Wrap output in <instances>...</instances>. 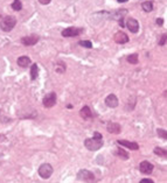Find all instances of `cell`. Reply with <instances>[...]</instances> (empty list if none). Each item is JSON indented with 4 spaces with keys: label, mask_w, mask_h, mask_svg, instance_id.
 Returning a JSON list of instances; mask_svg holds the SVG:
<instances>
[{
    "label": "cell",
    "mask_w": 167,
    "mask_h": 183,
    "mask_svg": "<svg viewBox=\"0 0 167 183\" xmlns=\"http://www.w3.org/2000/svg\"><path fill=\"white\" fill-rule=\"evenodd\" d=\"M15 25H17L15 18L14 17H9V15L5 17L1 20V22H0V27H1V29L4 32H11L13 28L15 27Z\"/></svg>",
    "instance_id": "cell-1"
},
{
    "label": "cell",
    "mask_w": 167,
    "mask_h": 183,
    "mask_svg": "<svg viewBox=\"0 0 167 183\" xmlns=\"http://www.w3.org/2000/svg\"><path fill=\"white\" fill-rule=\"evenodd\" d=\"M84 146H85V147H86L89 151L95 152V151H98L99 148H102L103 141H102V139H95V138H92V139H86V140L84 141Z\"/></svg>",
    "instance_id": "cell-2"
},
{
    "label": "cell",
    "mask_w": 167,
    "mask_h": 183,
    "mask_svg": "<svg viewBox=\"0 0 167 183\" xmlns=\"http://www.w3.org/2000/svg\"><path fill=\"white\" fill-rule=\"evenodd\" d=\"M51 174H53V167H51L49 163H43V165L40 166V168H39V175L45 180L49 178L51 176Z\"/></svg>",
    "instance_id": "cell-3"
},
{
    "label": "cell",
    "mask_w": 167,
    "mask_h": 183,
    "mask_svg": "<svg viewBox=\"0 0 167 183\" xmlns=\"http://www.w3.org/2000/svg\"><path fill=\"white\" fill-rule=\"evenodd\" d=\"M77 178L80 181H85V182H94L95 181V175L89 172V170H85V169H82L77 174Z\"/></svg>",
    "instance_id": "cell-4"
},
{
    "label": "cell",
    "mask_w": 167,
    "mask_h": 183,
    "mask_svg": "<svg viewBox=\"0 0 167 183\" xmlns=\"http://www.w3.org/2000/svg\"><path fill=\"white\" fill-rule=\"evenodd\" d=\"M56 104V93L50 92L43 98V106L45 107H53Z\"/></svg>",
    "instance_id": "cell-5"
},
{
    "label": "cell",
    "mask_w": 167,
    "mask_h": 183,
    "mask_svg": "<svg viewBox=\"0 0 167 183\" xmlns=\"http://www.w3.org/2000/svg\"><path fill=\"white\" fill-rule=\"evenodd\" d=\"M81 29L75 28V27H69L66 28L64 30H62V36L63 38H73V36H77L79 34H81Z\"/></svg>",
    "instance_id": "cell-6"
},
{
    "label": "cell",
    "mask_w": 167,
    "mask_h": 183,
    "mask_svg": "<svg viewBox=\"0 0 167 183\" xmlns=\"http://www.w3.org/2000/svg\"><path fill=\"white\" fill-rule=\"evenodd\" d=\"M37 41H39V36H37V35H31V36H23V38L21 39V43H22L23 46H27V47H29V46H34V44H36V43H37Z\"/></svg>",
    "instance_id": "cell-7"
},
{
    "label": "cell",
    "mask_w": 167,
    "mask_h": 183,
    "mask_svg": "<svg viewBox=\"0 0 167 183\" xmlns=\"http://www.w3.org/2000/svg\"><path fill=\"white\" fill-rule=\"evenodd\" d=\"M153 168H154L153 165L151 162H148V161H143L139 166V170L145 175H150L153 172Z\"/></svg>",
    "instance_id": "cell-8"
},
{
    "label": "cell",
    "mask_w": 167,
    "mask_h": 183,
    "mask_svg": "<svg viewBox=\"0 0 167 183\" xmlns=\"http://www.w3.org/2000/svg\"><path fill=\"white\" fill-rule=\"evenodd\" d=\"M126 27H127V29L130 30L131 33H138V30H139V23H138V21L136 19L130 18V19H127Z\"/></svg>",
    "instance_id": "cell-9"
},
{
    "label": "cell",
    "mask_w": 167,
    "mask_h": 183,
    "mask_svg": "<svg viewBox=\"0 0 167 183\" xmlns=\"http://www.w3.org/2000/svg\"><path fill=\"white\" fill-rule=\"evenodd\" d=\"M113 40H114V42H117L119 44H124V43L128 42V36L124 32H117L113 36Z\"/></svg>",
    "instance_id": "cell-10"
},
{
    "label": "cell",
    "mask_w": 167,
    "mask_h": 183,
    "mask_svg": "<svg viewBox=\"0 0 167 183\" xmlns=\"http://www.w3.org/2000/svg\"><path fill=\"white\" fill-rule=\"evenodd\" d=\"M106 131H108L109 133L119 134L120 131H122V127H120L119 124H117V123H112V121H110V123L108 124V126H106Z\"/></svg>",
    "instance_id": "cell-11"
},
{
    "label": "cell",
    "mask_w": 167,
    "mask_h": 183,
    "mask_svg": "<svg viewBox=\"0 0 167 183\" xmlns=\"http://www.w3.org/2000/svg\"><path fill=\"white\" fill-rule=\"evenodd\" d=\"M105 104L109 106V107H117L118 106V98L117 96L114 94H109L106 98H105Z\"/></svg>",
    "instance_id": "cell-12"
},
{
    "label": "cell",
    "mask_w": 167,
    "mask_h": 183,
    "mask_svg": "<svg viewBox=\"0 0 167 183\" xmlns=\"http://www.w3.org/2000/svg\"><path fill=\"white\" fill-rule=\"evenodd\" d=\"M117 143H118V145H120V146H124V147L130 148V149H132V151H138V149H139L138 143H136V142H131V141H127V140H118V141H117Z\"/></svg>",
    "instance_id": "cell-13"
},
{
    "label": "cell",
    "mask_w": 167,
    "mask_h": 183,
    "mask_svg": "<svg viewBox=\"0 0 167 183\" xmlns=\"http://www.w3.org/2000/svg\"><path fill=\"white\" fill-rule=\"evenodd\" d=\"M18 65L22 67V68H26V67H28L31 64V58L28 56H21L18 58Z\"/></svg>",
    "instance_id": "cell-14"
},
{
    "label": "cell",
    "mask_w": 167,
    "mask_h": 183,
    "mask_svg": "<svg viewBox=\"0 0 167 183\" xmlns=\"http://www.w3.org/2000/svg\"><path fill=\"white\" fill-rule=\"evenodd\" d=\"M80 114H81V117H82L83 119H89V118H91V117H92V112H91V110H90L88 106H83V107H82Z\"/></svg>",
    "instance_id": "cell-15"
},
{
    "label": "cell",
    "mask_w": 167,
    "mask_h": 183,
    "mask_svg": "<svg viewBox=\"0 0 167 183\" xmlns=\"http://www.w3.org/2000/svg\"><path fill=\"white\" fill-rule=\"evenodd\" d=\"M39 76V68H37V64H33L31 67V78L34 81Z\"/></svg>",
    "instance_id": "cell-16"
},
{
    "label": "cell",
    "mask_w": 167,
    "mask_h": 183,
    "mask_svg": "<svg viewBox=\"0 0 167 183\" xmlns=\"http://www.w3.org/2000/svg\"><path fill=\"white\" fill-rule=\"evenodd\" d=\"M114 155H117V156L122 157L123 160H127V159H128V154H127V152H125V151H124V149H122V148H118V151L114 153Z\"/></svg>",
    "instance_id": "cell-17"
},
{
    "label": "cell",
    "mask_w": 167,
    "mask_h": 183,
    "mask_svg": "<svg viewBox=\"0 0 167 183\" xmlns=\"http://www.w3.org/2000/svg\"><path fill=\"white\" fill-rule=\"evenodd\" d=\"M141 7H143V9L145 12H151L153 11V4L151 1H144L143 4H141Z\"/></svg>",
    "instance_id": "cell-18"
},
{
    "label": "cell",
    "mask_w": 167,
    "mask_h": 183,
    "mask_svg": "<svg viewBox=\"0 0 167 183\" xmlns=\"http://www.w3.org/2000/svg\"><path fill=\"white\" fill-rule=\"evenodd\" d=\"M127 62L128 63H132V64H137L138 63V55L137 54H132V55H128L126 57Z\"/></svg>",
    "instance_id": "cell-19"
},
{
    "label": "cell",
    "mask_w": 167,
    "mask_h": 183,
    "mask_svg": "<svg viewBox=\"0 0 167 183\" xmlns=\"http://www.w3.org/2000/svg\"><path fill=\"white\" fill-rule=\"evenodd\" d=\"M154 153H156L157 155H159V156H162V157H166V156H167L166 149L160 148V147H156V148H154Z\"/></svg>",
    "instance_id": "cell-20"
},
{
    "label": "cell",
    "mask_w": 167,
    "mask_h": 183,
    "mask_svg": "<svg viewBox=\"0 0 167 183\" xmlns=\"http://www.w3.org/2000/svg\"><path fill=\"white\" fill-rule=\"evenodd\" d=\"M12 8L14 9V11H20L22 8V5H21V1L20 0H14L12 4Z\"/></svg>",
    "instance_id": "cell-21"
},
{
    "label": "cell",
    "mask_w": 167,
    "mask_h": 183,
    "mask_svg": "<svg viewBox=\"0 0 167 183\" xmlns=\"http://www.w3.org/2000/svg\"><path fill=\"white\" fill-rule=\"evenodd\" d=\"M79 44L82 46V47H84V48H88V49L92 48V43L90 42V41H88V40H82V41L79 42Z\"/></svg>",
    "instance_id": "cell-22"
},
{
    "label": "cell",
    "mask_w": 167,
    "mask_h": 183,
    "mask_svg": "<svg viewBox=\"0 0 167 183\" xmlns=\"http://www.w3.org/2000/svg\"><path fill=\"white\" fill-rule=\"evenodd\" d=\"M158 135L160 137V138H162V139H167V131L166 129H162V128H159L158 129Z\"/></svg>",
    "instance_id": "cell-23"
},
{
    "label": "cell",
    "mask_w": 167,
    "mask_h": 183,
    "mask_svg": "<svg viewBox=\"0 0 167 183\" xmlns=\"http://www.w3.org/2000/svg\"><path fill=\"white\" fill-rule=\"evenodd\" d=\"M166 40H167V35H166V34H162V35H161V38H160V41H159V46H160V47L165 46Z\"/></svg>",
    "instance_id": "cell-24"
},
{
    "label": "cell",
    "mask_w": 167,
    "mask_h": 183,
    "mask_svg": "<svg viewBox=\"0 0 167 183\" xmlns=\"http://www.w3.org/2000/svg\"><path fill=\"white\" fill-rule=\"evenodd\" d=\"M94 138H95V139H102V134L98 133V132H95V133H94Z\"/></svg>",
    "instance_id": "cell-25"
},
{
    "label": "cell",
    "mask_w": 167,
    "mask_h": 183,
    "mask_svg": "<svg viewBox=\"0 0 167 183\" xmlns=\"http://www.w3.org/2000/svg\"><path fill=\"white\" fill-rule=\"evenodd\" d=\"M140 183H153V180H150V178H144L141 180Z\"/></svg>",
    "instance_id": "cell-26"
},
{
    "label": "cell",
    "mask_w": 167,
    "mask_h": 183,
    "mask_svg": "<svg viewBox=\"0 0 167 183\" xmlns=\"http://www.w3.org/2000/svg\"><path fill=\"white\" fill-rule=\"evenodd\" d=\"M50 1H51V0H39V3L42 4V5H48Z\"/></svg>",
    "instance_id": "cell-27"
},
{
    "label": "cell",
    "mask_w": 167,
    "mask_h": 183,
    "mask_svg": "<svg viewBox=\"0 0 167 183\" xmlns=\"http://www.w3.org/2000/svg\"><path fill=\"white\" fill-rule=\"evenodd\" d=\"M162 23H164V20H162L161 18H159V19L157 20V25H159V26H161V25H162Z\"/></svg>",
    "instance_id": "cell-28"
},
{
    "label": "cell",
    "mask_w": 167,
    "mask_h": 183,
    "mask_svg": "<svg viewBox=\"0 0 167 183\" xmlns=\"http://www.w3.org/2000/svg\"><path fill=\"white\" fill-rule=\"evenodd\" d=\"M6 140V137L3 135V134H0V141H5Z\"/></svg>",
    "instance_id": "cell-29"
},
{
    "label": "cell",
    "mask_w": 167,
    "mask_h": 183,
    "mask_svg": "<svg viewBox=\"0 0 167 183\" xmlns=\"http://www.w3.org/2000/svg\"><path fill=\"white\" fill-rule=\"evenodd\" d=\"M117 1L122 4V3H126V1H128V0H117Z\"/></svg>",
    "instance_id": "cell-30"
}]
</instances>
